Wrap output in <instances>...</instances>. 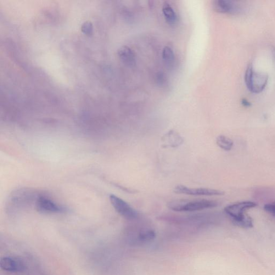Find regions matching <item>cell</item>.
<instances>
[{"mask_svg":"<svg viewBox=\"0 0 275 275\" xmlns=\"http://www.w3.org/2000/svg\"><path fill=\"white\" fill-rule=\"evenodd\" d=\"M162 57L163 60L168 66H171L175 63V54L171 47L166 46L163 49Z\"/></svg>","mask_w":275,"mask_h":275,"instance_id":"4fadbf2b","label":"cell"},{"mask_svg":"<svg viewBox=\"0 0 275 275\" xmlns=\"http://www.w3.org/2000/svg\"><path fill=\"white\" fill-rule=\"evenodd\" d=\"M173 191L177 194L191 196H222L225 194L221 190L205 188H189L183 185H178Z\"/></svg>","mask_w":275,"mask_h":275,"instance_id":"5b68a950","label":"cell"},{"mask_svg":"<svg viewBox=\"0 0 275 275\" xmlns=\"http://www.w3.org/2000/svg\"><path fill=\"white\" fill-rule=\"evenodd\" d=\"M256 206L254 202L244 201L228 205L224 211L235 225L243 228H250L253 226V223L252 219L245 214V212Z\"/></svg>","mask_w":275,"mask_h":275,"instance_id":"6da1fadb","label":"cell"},{"mask_svg":"<svg viewBox=\"0 0 275 275\" xmlns=\"http://www.w3.org/2000/svg\"><path fill=\"white\" fill-rule=\"evenodd\" d=\"M164 77H165L164 75H163L162 74H159L158 75H157V81H158V83L160 84V85H162L164 83Z\"/></svg>","mask_w":275,"mask_h":275,"instance_id":"e0dca14e","label":"cell"},{"mask_svg":"<svg viewBox=\"0 0 275 275\" xmlns=\"http://www.w3.org/2000/svg\"><path fill=\"white\" fill-rule=\"evenodd\" d=\"M112 205L119 214L126 220H135L138 217V212L127 202L114 195L110 196Z\"/></svg>","mask_w":275,"mask_h":275,"instance_id":"277c9868","label":"cell"},{"mask_svg":"<svg viewBox=\"0 0 275 275\" xmlns=\"http://www.w3.org/2000/svg\"><path fill=\"white\" fill-rule=\"evenodd\" d=\"M156 236V232L153 229L147 228L142 230L138 234L136 240L140 244H148L153 241Z\"/></svg>","mask_w":275,"mask_h":275,"instance_id":"8fae6325","label":"cell"},{"mask_svg":"<svg viewBox=\"0 0 275 275\" xmlns=\"http://www.w3.org/2000/svg\"><path fill=\"white\" fill-rule=\"evenodd\" d=\"M245 77L247 87L250 92L254 93L263 91L268 81V76L266 74L256 72L251 64L246 70Z\"/></svg>","mask_w":275,"mask_h":275,"instance_id":"3957f363","label":"cell"},{"mask_svg":"<svg viewBox=\"0 0 275 275\" xmlns=\"http://www.w3.org/2000/svg\"><path fill=\"white\" fill-rule=\"evenodd\" d=\"M216 144L221 149L226 151L231 150L233 146L232 140L223 135H220L217 137Z\"/></svg>","mask_w":275,"mask_h":275,"instance_id":"5bb4252c","label":"cell"},{"mask_svg":"<svg viewBox=\"0 0 275 275\" xmlns=\"http://www.w3.org/2000/svg\"><path fill=\"white\" fill-rule=\"evenodd\" d=\"M162 147L164 148H177L184 143V138L175 130L168 131L161 138Z\"/></svg>","mask_w":275,"mask_h":275,"instance_id":"ba28073f","label":"cell"},{"mask_svg":"<svg viewBox=\"0 0 275 275\" xmlns=\"http://www.w3.org/2000/svg\"><path fill=\"white\" fill-rule=\"evenodd\" d=\"M25 262L19 258L4 256L0 260L2 270L11 273H21L25 270Z\"/></svg>","mask_w":275,"mask_h":275,"instance_id":"52a82bcc","label":"cell"},{"mask_svg":"<svg viewBox=\"0 0 275 275\" xmlns=\"http://www.w3.org/2000/svg\"><path fill=\"white\" fill-rule=\"evenodd\" d=\"M81 30L86 35H91L93 31V26L91 22H86L81 26Z\"/></svg>","mask_w":275,"mask_h":275,"instance_id":"9a60e30c","label":"cell"},{"mask_svg":"<svg viewBox=\"0 0 275 275\" xmlns=\"http://www.w3.org/2000/svg\"><path fill=\"white\" fill-rule=\"evenodd\" d=\"M162 13L165 20L170 25H175L177 21V16L172 5L165 2L162 7Z\"/></svg>","mask_w":275,"mask_h":275,"instance_id":"7c38bea8","label":"cell"},{"mask_svg":"<svg viewBox=\"0 0 275 275\" xmlns=\"http://www.w3.org/2000/svg\"><path fill=\"white\" fill-rule=\"evenodd\" d=\"M264 209L269 214L275 217V201L264 206Z\"/></svg>","mask_w":275,"mask_h":275,"instance_id":"2e32d148","label":"cell"},{"mask_svg":"<svg viewBox=\"0 0 275 275\" xmlns=\"http://www.w3.org/2000/svg\"><path fill=\"white\" fill-rule=\"evenodd\" d=\"M218 203L214 200H176L168 204L169 209L176 212H194L213 208Z\"/></svg>","mask_w":275,"mask_h":275,"instance_id":"7a4b0ae2","label":"cell"},{"mask_svg":"<svg viewBox=\"0 0 275 275\" xmlns=\"http://www.w3.org/2000/svg\"><path fill=\"white\" fill-rule=\"evenodd\" d=\"M213 7L216 12L223 14H235L239 10L236 3L229 0H216L213 2Z\"/></svg>","mask_w":275,"mask_h":275,"instance_id":"9c48e42d","label":"cell"},{"mask_svg":"<svg viewBox=\"0 0 275 275\" xmlns=\"http://www.w3.org/2000/svg\"><path fill=\"white\" fill-rule=\"evenodd\" d=\"M118 55L125 65L133 67L136 65V57L133 50L127 46H123L118 50Z\"/></svg>","mask_w":275,"mask_h":275,"instance_id":"30bf717a","label":"cell"},{"mask_svg":"<svg viewBox=\"0 0 275 275\" xmlns=\"http://www.w3.org/2000/svg\"><path fill=\"white\" fill-rule=\"evenodd\" d=\"M36 209L40 212L46 213H58L66 211V209L51 200L43 196H38L35 201Z\"/></svg>","mask_w":275,"mask_h":275,"instance_id":"8992f818","label":"cell"}]
</instances>
